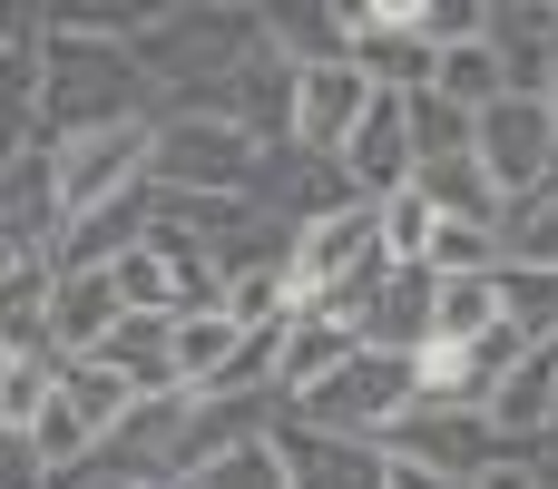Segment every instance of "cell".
<instances>
[{
  "mask_svg": "<svg viewBox=\"0 0 558 489\" xmlns=\"http://www.w3.org/2000/svg\"><path fill=\"white\" fill-rule=\"evenodd\" d=\"M539 108H549V127H558V69H549V88H539Z\"/></svg>",
  "mask_w": 558,
  "mask_h": 489,
  "instance_id": "cell-29",
  "label": "cell"
},
{
  "mask_svg": "<svg viewBox=\"0 0 558 489\" xmlns=\"http://www.w3.org/2000/svg\"><path fill=\"white\" fill-rule=\"evenodd\" d=\"M147 137H157V118L59 137V147H49V196H59V225H88L98 206L137 196V186H147Z\"/></svg>",
  "mask_w": 558,
  "mask_h": 489,
  "instance_id": "cell-5",
  "label": "cell"
},
{
  "mask_svg": "<svg viewBox=\"0 0 558 489\" xmlns=\"http://www.w3.org/2000/svg\"><path fill=\"white\" fill-rule=\"evenodd\" d=\"M383 265H392V255H383V206H363V196H343V206L304 216V225H294V255H284L294 304H333V294L373 284Z\"/></svg>",
  "mask_w": 558,
  "mask_h": 489,
  "instance_id": "cell-4",
  "label": "cell"
},
{
  "mask_svg": "<svg viewBox=\"0 0 558 489\" xmlns=\"http://www.w3.org/2000/svg\"><path fill=\"white\" fill-rule=\"evenodd\" d=\"M59 402H69V412H78V421H88L98 441H108V431H118V421L137 412V392H128L118 372H98V363H59Z\"/></svg>",
  "mask_w": 558,
  "mask_h": 489,
  "instance_id": "cell-20",
  "label": "cell"
},
{
  "mask_svg": "<svg viewBox=\"0 0 558 489\" xmlns=\"http://www.w3.org/2000/svg\"><path fill=\"white\" fill-rule=\"evenodd\" d=\"M333 167H343V186H353L363 206H383V196H402V186H412V167H422V157H412V108H402V88H373V108H363V127L343 137V157H333Z\"/></svg>",
  "mask_w": 558,
  "mask_h": 489,
  "instance_id": "cell-10",
  "label": "cell"
},
{
  "mask_svg": "<svg viewBox=\"0 0 558 489\" xmlns=\"http://www.w3.org/2000/svg\"><path fill=\"white\" fill-rule=\"evenodd\" d=\"M402 108H412V157H422V167H441V157H471V118H461L451 98H432V88H402Z\"/></svg>",
  "mask_w": 558,
  "mask_h": 489,
  "instance_id": "cell-22",
  "label": "cell"
},
{
  "mask_svg": "<svg viewBox=\"0 0 558 489\" xmlns=\"http://www.w3.org/2000/svg\"><path fill=\"white\" fill-rule=\"evenodd\" d=\"M265 157L245 127L206 118V108H157V137H147V186L157 196H255L265 186Z\"/></svg>",
  "mask_w": 558,
  "mask_h": 489,
  "instance_id": "cell-2",
  "label": "cell"
},
{
  "mask_svg": "<svg viewBox=\"0 0 558 489\" xmlns=\"http://www.w3.org/2000/svg\"><path fill=\"white\" fill-rule=\"evenodd\" d=\"M167 333H177V392H216V382L235 372V353H245V333H235V314H226V304L177 314Z\"/></svg>",
  "mask_w": 558,
  "mask_h": 489,
  "instance_id": "cell-18",
  "label": "cell"
},
{
  "mask_svg": "<svg viewBox=\"0 0 558 489\" xmlns=\"http://www.w3.org/2000/svg\"><path fill=\"white\" fill-rule=\"evenodd\" d=\"M383 489H481V480H451V470H422V461H392L383 451Z\"/></svg>",
  "mask_w": 558,
  "mask_h": 489,
  "instance_id": "cell-27",
  "label": "cell"
},
{
  "mask_svg": "<svg viewBox=\"0 0 558 489\" xmlns=\"http://www.w3.org/2000/svg\"><path fill=\"white\" fill-rule=\"evenodd\" d=\"M383 451H392V461H422V470H451V480H481V470L520 461V451H500V431H490L481 412H432V402H412V412L383 431Z\"/></svg>",
  "mask_w": 558,
  "mask_h": 489,
  "instance_id": "cell-9",
  "label": "cell"
},
{
  "mask_svg": "<svg viewBox=\"0 0 558 489\" xmlns=\"http://www.w3.org/2000/svg\"><path fill=\"white\" fill-rule=\"evenodd\" d=\"M39 29H49V20H39ZM128 118H157V88H147L137 49L49 29V69H39L29 147H59V137H88V127H128Z\"/></svg>",
  "mask_w": 558,
  "mask_h": 489,
  "instance_id": "cell-1",
  "label": "cell"
},
{
  "mask_svg": "<svg viewBox=\"0 0 558 489\" xmlns=\"http://www.w3.org/2000/svg\"><path fill=\"white\" fill-rule=\"evenodd\" d=\"M481 489H549L530 461H500V470H481Z\"/></svg>",
  "mask_w": 558,
  "mask_h": 489,
  "instance_id": "cell-28",
  "label": "cell"
},
{
  "mask_svg": "<svg viewBox=\"0 0 558 489\" xmlns=\"http://www.w3.org/2000/svg\"><path fill=\"white\" fill-rule=\"evenodd\" d=\"M118 284H108V265H59L49 274V304H39V343L59 353V363H78V353H98L108 333H118Z\"/></svg>",
  "mask_w": 558,
  "mask_h": 489,
  "instance_id": "cell-11",
  "label": "cell"
},
{
  "mask_svg": "<svg viewBox=\"0 0 558 489\" xmlns=\"http://www.w3.org/2000/svg\"><path fill=\"white\" fill-rule=\"evenodd\" d=\"M412 402H422V392H412V353H373V343H353L304 402H284V421L333 431V441H383Z\"/></svg>",
  "mask_w": 558,
  "mask_h": 489,
  "instance_id": "cell-3",
  "label": "cell"
},
{
  "mask_svg": "<svg viewBox=\"0 0 558 489\" xmlns=\"http://www.w3.org/2000/svg\"><path fill=\"white\" fill-rule=\"evenodd\" d=\"M78 363L118 372L137 402H167V392H177V333H167V314H118V333H108L98 353H78Z\"/></svg>",
  "mask_w": 558,
  "mask_h": 489,
  "instance_id": "cell-13",
  "label": "cell"
},
{
  "mask_svg": "<svg viewBox=\"0 0 558 489\" xmlns=\"http://www.w3.org/2000/svg\"><path fill=\"white\" fill-rule=\"evenodd\" d=\"M39 69H49V29H39V10H0V127H10V137H29Z\"/></svg>",
  "mask_w": 558,
  "mask_h": 489,
  "instance_id": "cell-15",
  "label": "cell"
},
{
  "mask_svg": "<svg viewBox=\"0 0 558 489\" xmlns=\"http://www.w3.org/2000/svg\"><path fill=\"white\" fill-rule=\"evenodd\" d=\"M0 363H10V323H0Z\"/></svg>",
  "mask_w": 558,
  "mask_h": 489,
  "instance_id": "cell-30",
  "label": "cell"
},
{
  "mask_svg": "<svg viewBox=\"0 0 558 489\" xmlns=\"http://www.w3.org/2000/svg\"><path fill=\"white\" fill-rule=\"evenodd\" d=\"M471 157H481V176L500 186V206L520 216L539 186L558 176V127L539 98H500V108H481L471 118Z\"/></svg>",
  "mask_w": 558,
  "mask_h": 489,
  "instance_id": "cell-6",
  "label": "cell"
},
{
  "mask_svg": "<svg viewBox=\"0 0 558 489\" xmlns=\"http://www.w3.org/2000/svg\"><path fill=\"white\" fill-rule=\"evenodd\" d=\"M500 265H539V274H558V186H539V196L500 225Z\"/></svg>",
  "mask_w": 558,
  "mask_h": 489,
  "instance_id": "cell-23",
  "label": "cell"
},
{
  "mask_svg": "<svg viewBox=\"0 0 558 489\" xmlns=\"http://www.w3.org/2000/svg\"><path fill=\"white\" fill-rule=\"evenodd\" d=\"M275 451H284L294 489H383V441H333V431L275 421Z\"/></svg>",
  "mask_w": 558,
  "mask_h": 489,
  "instance_id": "cell-12",
  "label": "cell"
},
{
  "mask_svg": "<svg viewBox=\"0 0 558 489\" xmlns=\"http://www.w3.org/2000/svg\"><path fill=\"white\" fill-rule=\"evenodd\" d=\"M490 29V0H422V49H461Z\"/></svg>",
  "mask_w": 558,
  "mask_h": 489,
  "instance_id": "cell-26",
  "label": "cell"
},
{
  "mask_svg": "<svg viewBox=\"0 0 558 489\" xmlns=\"http://www.w3.org/2000/svg\"><path fill=\"white\" fill-rule=\"evenodd\" d=\"M373 88H383V78H373L363 59H314V69H294V137H284V147L333 167V157H343V137L363 127Z\"/></svg>",
  "mask_w": 558,
  "mask_h": 489,
  "instance_id": "cell-8",
  "label": "cell"
},
{
  "mask_svg": "<svg viewBox=\"0 0 558 489\" xmlns=\"http://www.w3.org/2000/svg\"><path fill=\"white\" fill-rule=\"evenodd\" d=\"M177 108H206V118H226V127H245L255 147H284L294 137V59H275V49H245L216 88H196V98H177Z\"/></svg>",
  "mask_w": 558,
  "mask_h": 489,
  "instance_id": "cell-7",
  "label": "cell"
},
{
  "mask_svg": "<svg viewBox=\"0 0 558 489\" xmlns=\"http://www.w3.org/2000/svg\"><path fill=\"white\" fill-rule=\"evenodd\" d=\"M549 186H558V176H549Z\"/></svg>",
  "mask_w": 558,
  "mask_h": 489,
  "instance_id": "cell-31",
  "label": "cell"
},
{
  "mask_svg": "<svg viewBox=\"0 0 558 489\" xmlns=\"http://www.w3.org/2000/svg\"><path fill=\"white\" fill-rule=\"evenodd\" d=\"M500 314L520 323V343H549L558 333V274H539V265H500Z\"/></svg>",
  "mask_w": 558,
  "mask_h": 489,
  "instance_id": "cell-21",
  "label": "cell"
},
{
  "mask_svg": "<svg viewBox=\"0 0 558 489\" xmlns=\"http://www.w3.org/2000/svg\"><path fill=\"white\" fill-rule=\"evenodd\" d=\"M422 88H432V98H451L461 118L500 108V98H510V78H500V49H490V29H481V39H461V49H432Z\"/></svg>",
  "mask_w": 558,
  "mask_h": 489,
  "instance_id": "cell-17",
  "label": "cell"
},
{
  "mask_svg": "<svg viewBox=\"0 0 558 489\" xmlns=\"http://www.w3.org/2000/svg\"><path fill=\"white\" fill-rule=\"evenodd\" d=\"M500 274H432V343H481L500 333Z\"/></svg>",
  "mask_w": 558,
  "mask_h": 489,
  "instance_id": "cell-19",
  "label": "cell"
},
{
  "mask_svg": "<svg viewBox=\"0 0 558 489\" xmlns=\"http://www.w3.org/2000/svg\"><path fill=\"white\" fill-rule=\"evenodd\" d=\"M186 489H294V480H284V451H275V441H245V451L186 470Z\"/></svg>",
  "mask_w": 558,
  "mask_h": 489,
  "instance_id": "cell-25",
  "label": "cell"
},
{
  "mask_svg": "<svg viewBox=\"0 0 558 489\" xmlns=\"http://www.w3.org/2000/svg\"><path fill=\"white\" fill-rule=\"evenodd\" d=\"M343 353H353V323H333V314H304V304H294V323L275 333V402H304Z\"/></svg>",
  "mask_w": 558,
  "mask_h": 489,
  "instance_id": "cell-14",
  "label": "cell"
},
{
  "mask_svg": "<svg viewBox=\"0 0 558 489\" xmlns=\"http://www.w3.org/2000/svg\"><path fill=\"white\" fill-rule=\"evenodd\" d=\"M412 186H422V206L441 216V225H510V206H500V186L481 176V157H441V167H412Z\"/></svg>",
  "mask_w": 558,
  "mask_h": 489,
  "instance_id": "cell-16",
  "label": "cell"
},
{
  "mask_svg": "<svg viewBox=\"0 0 558 489\" xmlns=\"http://www.w3.org/2000/svg\"><path fill=\"white\" fill-rule=\"evenodd\" d=\"M432 235H441V216L422 206V186L383 196V255H392V265H432Z\"/></svg>",
  "mask_w": 558,
  "mask_h": 489,
  "instance_id": "cell-24",
  "label": "cell"
}]
</instances>
